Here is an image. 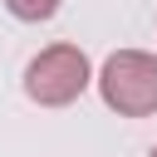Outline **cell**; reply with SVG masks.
I'll return each instance as SVG.
<instances>
[{"mask_svg":"<svg viewBox=\"0 0 157 157\" xmlns=\"http://www.w3.org/2000/svg\"><path fill=\"white\" fill-rule=\"evenodd\" d=\"M20 20H49L54 10H59V0H5Z\"/></svg>","mask_w":157,"mask_h":157,"instance_id":"3957f363","label":"cell"},{"mask_svg":"<svg viewBox=\"0 0 157 157\" xmlns=\"http://www.w3.org/2000/svg\"><path fill=\"white\" fill-rule=\"evenodd\" d=\"M98 88H103V103L118 108L123 118H147L157 113V59L142 49H118L103 64Z\"/></svg>","mask_w":157,"mask_h":157,"instance_id":"6da1fadb","label":"cell"},{"mask_svg":"<svg viewBox=\"0 0 157 157\" xmlns=\"http://www.w3.org/2000/svg\"><path fill=\"white\" fill-rule=\"evenodd\" d=\"M152 157H157V152H152Z\"/></svg>","mask_w":157,"mask_h":157,"instance_id":"277c9868","label":"cell"},{"mask_svg":"<svg viewBox=\"0 0 157 157\" xmlns=\"http://www.w3.org/2000/svg\"><path fill=\"white\" fill-rule=\"evenodd\" d=\"M83 88H88V59L74 44H54L39 59H29V69H25V93L44 108H64Z\"/></svg>","mask_w":157,"mask_h":157,"instance_id":"7a4b0ae2","label":"cell"}]
</instances>
